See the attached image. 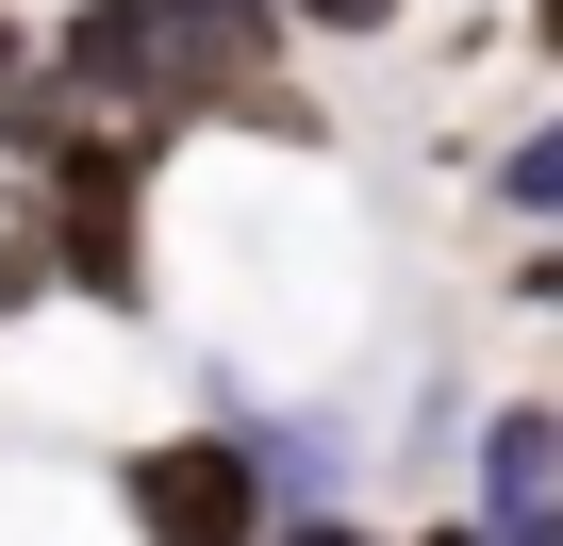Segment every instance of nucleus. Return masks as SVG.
<instances>
[{"mask_svg":"<svg viewBox=\"0 0 563 546\" xmlns=\"http://www.w3.org/2000/svg\"><path fill=\"white\" fill-rule=\"evenodd\" d=\"M282 18L265 0H84L67 18V83L100 100V116H282L299 133V100H282Z\"/></svg>","mask_w":563,"mask_h":546,"instance_id":"obj_1","label":"nucleus"},{"mask_svg":"<svg viewBox=\"0 0 563 546\" xmlns=\"http://www.w3.org/2000/svg\"><path fill=\"white\" fill-rule=\"evenodd\" d=\"M133 513H150V546H249V513H265V464H249V447H216V431H183V447H133Z\"/></svg>","mask_w":563,"mask_h":546,"instance_id":"obj_2","label":"nucleus"},{"mask_svg":"<svg viewBox=\"0 0 563 546\" xmlns=\"http://www.w3.org/2000/svg\"><path fill=\"white\" fill-rule=\"evenodd\" d=\"M34 215H51V248L84 265V299H133V149H117V133H84V149H51V182H34Z\"/></svg>","mask_w":563,"mask_h":546,"instance_id":"obj_3","label":"nucleus"},{"mask_svg":"<svg viewBox=\"0 0 563 546\" xmlns=\"http://www.w3.org/2000/svg\"><path fill=\"white\" fill-rule=\"evenodd\" d=\"M497 497H514V513L563 497V414H497Z\"/></svg>","mask_w":563,"mask_h":546,"instance_id":"obj_4","label":"nucleus"},{"mask_svg":"<svg viewBox=\"0 0 563 546\" xmlns=\"http://www.w3.org/2000/svg\"><path fill=\"white\" fill-rule=\"evenodd\" d=\"M497 199H530V215H563V133H530V149L497 166Z\"/></svg>","mask_w":563,"mask_h":546,"instance_id":"obj_5","label":"nucleus"},{"mask_svg":"<svg viewBox=\"0 0 563 546\" xmlns=\"http://www.w3.org/2000/svg\"><path fill=\"white\" fill-rule=\"evenodd\" d=\"M0 133H34V51H18V18H0Z\"/></svg>","mask_w":563,"mask_h":546,"instance_id":"obj_6","label":"nucleus"},{"mask_svg":"<svg viewBox=\"0 0 563 546\" xmlns=\"http://www.w3.org/2000/svg\"><path fill=\"white\" fill-rule=\"evenodd\" d=\"M299 18H316V34H382V18H398V0H299Z\"/></svg>","mask_w":563,"mask_h":546,"instance_id":"obj_7","label":"nucleus"},{"mask_svg":"<svg viewBox=\"0 0 563 546\" xmlns=\"http://www.w3.org/2000/svg\"><path fill=\"white\" fill-rule=\"evenodd\" d=\"M497 546H563V530H547V513H514V530H497Z\"/></svg>","mask_w":563,"mask_h":546,"instance_id":"obj_8","label":"nucleus"},{"mask_svg":"<svg viewBox=\"0 0 563 546\" xmlns=\"http://www.w3.org/2000/svg\"><path fill=\"white\" fill-rule=\"evenodd\" d=\"M282 546H349V530H282Z\"/></svg>","mask_w":563,"mask_h":546,"instance_id":"obj_9","label":"nucleus"},{"mask_svg":"<svg viewBox=\"0 0 563 546\" xmlns=\"http://www.w3.org/2000/svg\"><path fill=\"white\" fill-rule=\"evenodd\" d=\"M415 546H481V530H415Z\"/></svg>","mask_w":563,"mask_h":546,"instance_id":"obj_10","label":"nucleus"}]
</instances>
